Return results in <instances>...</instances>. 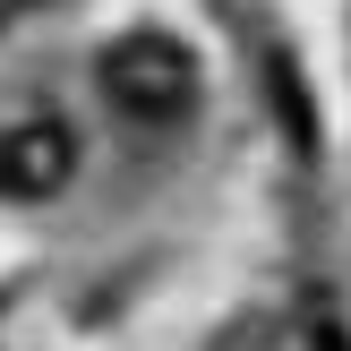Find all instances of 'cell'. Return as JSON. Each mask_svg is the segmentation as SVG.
<instances>
[{
	"mask_svg": "<svg viewBox=\"0 0 351 351\" xmlns=\"http://www.w3.org/2000/svg\"><path fill=\"white\" fill-rule=\"evenodd\" d=\"M103 95L129 120H180L189 95H197V60L171 34H129V43L103 51Z\"/></svg>",
	"mask_w": 351,
	"mask_h": 351,
	"instance_id": "6da1fadb",
	"label": "cell"
},
{
	"mask_svg": "<svg viewBox=\"0 0 351 351\" xmlns=\"http://www.w3.org/2000/svg\"><path fill=\"white\" fill-rule=\"evenodd\" d=\"M69 171H77V137L60 120H26V129L0 137V197H60Z\"/></svg>",
	"mask_w": 351,
	"mask_h": 351,
	"instance_id": "7a4b0ae2",
	"label": "cell"
}]
</instances>
